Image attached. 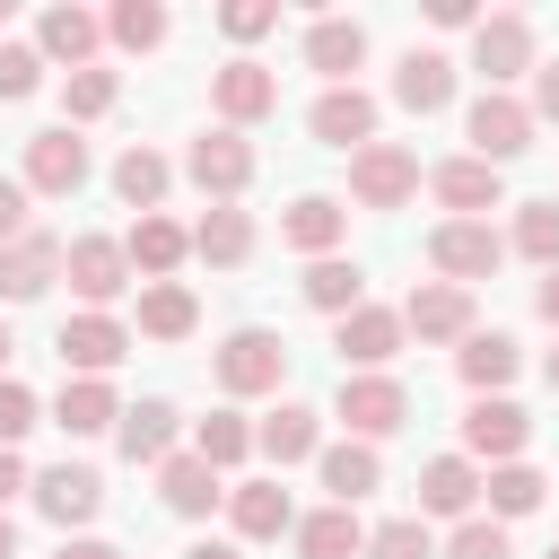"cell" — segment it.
Returning <instances> with one entry per match:
<instances>
[{"label": "cell", "mask_w": 559, "mask_h": 559, "mask_svg": "<svg viewBox=\"0 0 559 559\" xmlns=\"http://www.w3.org/2000/svg\"><path fill=\"white\" fill-rule=\"evenodd\" d=\"M332 419H341L358 445H376V437H393V428L411 419V384H402V376H341Z\"/></svg>", "instance_id": "1"}, {"label": "cell", "mask_w": 559, "mask_h": 559, "mask_svg": "<svg viewBox=\"0 0 559 559\" xmlns=\"http://www.w3.org/2000/svg\"><path fill=\"white\" fill-rule=\"evenodd\" d=\"M419 192V157L402 148V140H367L358 157H349V201L358 210H402Z\"/></svg>", "instance_id": "2"}, {"label": "cell", "mask_w": 559, "mask_h": 559, "mask_svg": "<svg viewBox=\"0 0 559 559\" xmlns=\"http://www.w3.org/2000/svg\"><path fill=\"white\" fill-rule=\"evenodd\" d=\"M280 376H288V349H280V332H262V323H245V332H227L218 341V393H280Z\"/></svg>", "instance_id": "3"}, {"label": "cell", "mask_w": 559, "mask_h": 559, "mask_svg": "<svg viewBox=\"0 0 559 559\" xmlns=\"http://www.w3.org/2000/svg\"><path fill=\"white\" fill-rule=\"evenodd\" d=\"M472 70L507 96V79H533V17L524 9H498V17H480L472 26Z\"/></svg>", "instance_id": "4"}, {"label": "cell", "mask_w": 559, "mask_h": 559, "mask_svg": "<svg viewBox=\"0 0 559 559\" xmlns=\"http://www.w3.org/2000/svg\"><path fill=\"white\" fill-rule=\"evenodd\" d=\"M428 262H437L454 288H472V280H489V271L507 262V236H498L489 218H445V227L428 236Z\"/></svg>", "instance_id": "5"}, {"label": "cell", "mask_w": 559, "mask_h": 559, "mask_svg": "<svg viewBox=\"0 0 559 559\" xmlns=\"http://www.w3.org/2000/svg\"><path fill=\"white\" fill-rule=\"evenodd\" d=\"M61 271H70V288H79L87 314H105V306L131 288V253H122L114 236H70V245H61Z\"/></svg>", "instance_id": "6"}, {"label": "cell", "mask_w": 559, "mask_h": 559, "mask_svg": "<svg viewBox=\"0 0 559 559\" xmlns=\"http://www.w3.org/2000/svg\"><path fill=\"white\" fill-rule=\"evenodd\" d=\"M472 157L480 166H507V157H524L533 148V105L524 96H498V87H480V105H472Z\"/></svg>", "instance_id": "7"}, {"label": "cell", "mask_w": 559, "mask_h": 559, "mask_svg": "<svg viewBox=\"0 0 559 559\" xmlns=\"http://www.w3.org/2000/svg\"><path fill=\"white\" fill-rule=\"evenodd\" d=\"M26 192H44V201H61V192H79L87 183V140L61 122V131H35L26 140V175H17Z\"/></svg>", "instance_id": "8"}, {"label": "cell", "mask_w": 559, "mask_h": 559, "mask_svg": "<svg viewBox=\"0 0 559 559\" xmlns=\"http://www.w3.org/2000/svg\"><path fill=\"white\" fill-rule=\"evenodd\" d=\"M524 437H533V419H524L507 393H480V402L463 411V454H480L489 472H498V463H515V454H524Z\"/></svg>", "instance_id": "9"}, {"label": "cell", "mask_w": 559, "mask_h": 559, "mask_svg": "<svg viewBox=\"0 0 559 559\" xmlns=\"http://www.w3.org/2000/svg\"><path fill=\"white\" fill-rule=\"evenodd\" d=\"M183 175H192L210 201H236V192L253 183V148H245V131H201L192 157H183Z\"/></svg>", "instance_id": "10"}, {"label": "cell", "mask_w": 559, "mask_h": 559, "mask_svg": "<svg viewBox=\"0 0 559 559\" xmlns=\"http://www.w3.org/2000/svg\"><path fill=\"white\" fill-rule=\"evenodd\" d=\"M52 349H61V367H70V376H114V367H122V349H131V332H122L114 314H70V323L52 332Z\"/></svg>", "instance_id": "11"}, {"label": "cell", "mask_w": 559, "mask_h": 559, "mask_svg": "<svg viewBox=\"0 0 559 559\" xmlns=\"http://www.w3.org/2000/svg\"><path fill=\"white\" fill-rule=\"evenodd\" d=\"M52 280H61V236H52V227H26L17 245H0V297H9V306L44 297Z\"/></svg>", "instance_id": "12"}, {"label": "cell", "mask_w": 559, "mask_h": 559, "mask_svg": "<svg viewBox=\"0 0 559 559\" xmlns=\"http://www.w3.org/2000/svg\"><path fill=\"white\" fill-rule=\"evenodd\" d=\"M306 131H314L323 148H349V157H358V148L376 140V96H367V87H323L314 114H306Z\"/></svg>", "instance_id": "13"}, {"label": "cell", "mask_w": 559, "mask_h": 559, "mask_svg": "<svg viewBox=\"0 0 559 559\" xmlns=\"http://www.w3.org/2000/svg\"><path fill=\"white\" fill-rule=\"evenodd\" d=\"M210 105H218L227 131H245V122H262V114L280 105V79H271L262 61H227V70L210 79Z\"/></svg>", "instance_id": "14"}, {"label": "cell", "mask_w": 559, "mask_h": 559, "mask_svg": "<svg viewBox=\"0 0 559 559\" xmlns=\"http://www.w3.org/2000/svg\"><path fill=\"white\" fill-rule=\"evenodd\" d=\"M402 332H419V341H472V288H454V280H428V288H411V306H402Z\"/></svg>", "instance_id": "15"}, {"label": "cell", "mask_w": 559, "mask_h": 559, "mask_svg": "<svg viewBox=\"0 0 559 559\" xmlns=\"http://www.w3.org/2000/svg\"><path fill=\"white\" fill-rule=\"evenodd\" d=\"M332 349H341V358H349L358 376H384V358L402 349V314H393V306H349V314H341V341H332Z\"/></svg>", "instance_id": "16"}, {"label": "cell", "mask_w": 559, "mask_h": 559, "mask_svg": "<svg viewBox=\"0 0 559 559\" xmlns=\"http://www.w3.org/2000/svg\"><path fill=\"white\" fill-rule=\"evenodd\" d=\"M35 507L70 533V524H87L96 507H105V480H96V463H52V472H35Z\"/></svg>", "instance_id": "17"}, {"label": "cell", "mask_w": 559, "mask_h": 559, "mask_svg": "<svg viewBox=\"0 0 559 559\" xmlns=\"http://www.w3.org/2000/svg\"><path fill=\"white\" fill-rule=\"evenodd\" d=\"M428 192L454 210V218H480V210H498L507 201V183H498V166H480V157H445L437 175H428Z\"/></svg>", "instance_id": "18"}, {"label": "cell", "mask_w": 559, "mask_h": 559, "mask_svg": "<svg viewBox=\"0 0 559 559\" xmlns=\"http://www.w3.org/2000/svg\"><path fill=\"white\" fill-rule=\"evenodd\" d=\"M480 507V472H472V454H437V463H419V515H472Z\"/></svg>", "instance_id": "19"}, {"label": "cell", "mask_w": 559, "mask_h": 559, "mask_svg": "<svg viewBox=\"0 0 559 559\" xmlns=\"http://www.w3.org/2000/svg\"><path fill=\"white\" fill-rule=\"evenodd\" d=\"M358 61H367V26H358V17H314V26H306V70H323L332 87H349Z\"/></svg>", "instance_id": "20"}, {"label": "cell", "mask_w": 559, "mask_h": 559, "mask_svg": "<svg viewBox=\"0 0 559 559\" xmlns=\"http://www.w3.org/2000/svg\"><path fill=\"white\" fill-rule=\"evenodd\" d=\"M393 105H402V114H445V105H454V61H445V52H402Z\"/></svg>", "instance_id": "21"}, {"label": "cell", "mask_w": 559, "mask_h": 559, "mask_svg": "<svg viewBox=\"0 0 559 559\" xmlns=\"http://www.w3.org/2000/svg\"><path fill=\"white\" fill-rule=\"evenodd\" d=\"M227 515H236L245 542H280V533L297 524V507H288L280 480H236V489H227Z\"/></svg>", "instance_id": "22"}, {"label": "cell", "mask_w": 559, "mask_h": 559, "mask_svg": "<svg viewBox=\"0 0 559 559\" xmlns=\"http://www.w3.org/2000/svg\"><path fill=\"white\" fill-rule=\"evenodd\" d=\"M96 44H105V26L87 9H44V26H35V52L70 61V70H96Z\"/></svg>", "instance_id": "23"}, {"label": "cell", "mask_w": 559, "mask_h": 559, "mask_svg": "<svg viewBox=\"0 0 559 559\" xmlns=\"http://www.w3.org/2000/svg\"><path fill=\"white\" fill-rule=\"evenodd\" d=\"M114 445H122V463H166L175 454V402H131L114 419Z\"/></svg>", "instance_id": "24"}, {"label": "cell", "mask_w": 559, "mask_h": 559, "mask_svg": "<svg viewBox=\"0 0 559 559\" xmlns=\"http://www.w3.org/2000/svg\"><path fill=\"white\" fill-rule=\"evenodd\" d=\"M253 445H262V454H271V463L288 472V463H306V454H323V419H314L306 402H280V411H271V419L253 428Z\"/></svg>", "instance_id": "25"}, {"label": "cell", "mask_w": 559, "mask_h": 559, "mask_svg": "<svg viewBox=\"0 0 559 559\" xmlns=\"http://www.w3.org/2000/svg\"><path fill=\"white\" fill-rule=\"evenodd\" d=\"M314 472H323V489H332V507H358L376 480H384V463H376V445H358V437H341V445H323L314 454Z\"/></svg>", "instance_id": "26"}, {"label": "cell", "mask_w": 559, "mask_h": 559, "mask_svg": "<svg viewBox=\"0 0 559 559\" xmlns=\"http://www.w3.org/2000/svg\"><path fill=\"white\" fill-rule=\"evenodd\" d=\"M288 533H297V550H306V559H358V550H367L358 507H314V515H297Z\"/></svg>", "instance_id": "27"}, {"label": "cell", "mask_w": 559, "mask_h": 559, "mask_svg": "<svg viewBox=\"0 0 559 559\" xmlns=\"http://www.w3.org/2000/svg\"><path fill=\"white\" fill-rule=\"evenodd\" d=\"M280 236H288L297 253H314V262H323V253H332V245L349 236V210H341L332 192H306V201H297V210L280 218Z\"/></svg>", "instance_id": "28"}, {"label": "cell", "mask_w": 559, "mask_h": 559, "mask_svg": "<svg viewBox=\"0 0 559 559\" xmlns=\"http://www.w3.org/2000/svg\"><path fill=\"white\" fill-rule=\"evenodd\" d=\"M122 253H131V271H148V280H175V262L192 253V236H183L166 210H148V218L122 236Z\"/></svg>", "instance_id": "29"}, {"label": "cell", "mask_w": 559, "mask_h": 559, "mask_svg": "<svg viewBox=\"0 0 559 559\" xmlns=\"http://www.w3.org/2000/svg\"><path fill=\"white\" fill-rule=\"evenodd\" d=\"M297 288H306V306H314V314H332V323H341L349 306H367V271H358V262H341V253L306 262V280H297Z\"/></svg>", "instance_id": "30"}, {"label": "cell", "mask_w": 559, "mask_h": 559, "mask_svg": "<svg viewBox=\"0 0 559 559\" xmlns=\"http://www.w3.org/2000/svg\"><path fill=\"white\" fill-rule=\"evenodd\" d=\"M52 419H61L70 437H105V428L122 419V402H114V384H105V376H70V384H61V402H52Z\"/></svg>", "instance_id": "31"}, {"label": "cell", "mask_w": 559, "mask_h": 559, "mask_svg": "<svg viewBox=\"0 0 559 559\" xmlns=\"http://www.w3.org/2000/svg\"><path fill=\"white\" fill-rule=\"evenodd\" d=\"M157 498H166L175 515H210L227 489H218V472H210L201 454H166V463H157Z\"/></svg>", "instance_id": "32"}, {"label": "cell", "mask_w": 559, "mask_h": 559, "mask_svg": "<svg viewBox=\"0 0 559 559\" xmlns=\"http://www.w3.org/2000/svg\"><path fill=\"white\" fill-rule=\"evenodd\" d=\"M192 253H201V262H218V271H236V262L253 253V218H245L236 201H210V218L192 227Z\"/></svg>", "instance_id": "33"}, {"label": "cell", "mask_w": 559, "mask_h": 559, "mask_svg": "<svg viewBox=\"0 0 559 559\" xmlns=\"http://www.w3.org/2000/svg\"><path fill=\"white\" fill-rule=\"evenodd\" d=\"M192 323H201V306H192L183 280H148V288H140V332H148V341H183Z\"/></svg>", "instance_id": "34"}, {"label": "cell", "mask_w": 559, "mask_h": 559, "mask_svg": "<svg viewBox=\"0 0 559 559\" xmlns=\"http://www.w3.org/2000/svg\"><path fill=\"white\" fill-rule=\"evenodd\" d=\"M454 367H463V384H472V393H498V384L524 367V349H515L507 332H472V341L454 349Z\"/></svg>", "instance_id": "35"}, {"label": "cell", "mask_w": 559, "mask_h": 559, "mask_svg": "<svg viewBox=\"0 0 559 559\" xmlns=\"http://www.w3.org/2000/svg\"><path fill=\"white\" fill-rule=\"evenodd\" d=\"M166 183H175V166H166L157 148H122V157H114V192H122V201H131L140 218H148V210L166 201Z\"/></svg>", "instance_id": "36"}, {"label": "cell", "mask_w": 559, "mask_h": 559, "mask_svg": "<svg viewBox=\"0 0 559 559\" xmlns=\"http://www.w3.org/2000/svg\"><path fill=\"white\" fill-rule=\"evenodd\" d=\"M542 489H550V480H542L533 463H498V472L480 480V498H489V515H498V524H507V515H533V507H542Z\"/></svg>", "instance_id": "37"}, {"label": "cell", "mask_w": 559, "mask_h": 559, "mask_svg": "<svg viewBox=\"0 0 559 559\" xmlns=\"http://www.w3.org/2000/svg\"><path fill=\"white\" fill-rule=\"evenodd\" d=\"M192 454H201L210 472H227V463H245V454H253V428H245L236 411H210V419L192 428Z\"/></svg>", "instance_id": "38"}, {"label": "cell", "mask_w": 559, "mask_h": 559, "mask_svg": "<svg viewBox=\"0 0 559 559\" xmlns=\"http://www.w3.org/2000/svg\"><path fill=\"white\" fill-rule=\"evenodd\" d=\"M515 253L542 262V271H559V201H524L515 210Z\"/></svg>", "instance_id": "39"}, {"label": "cell", "mask_w": 559, "mask_h": 559, "mask_svg": "<svg viewBox=\"0 0 559 559\" xmlns=\"http://www.w3.org/2000/svg\"><path fill=\"white\" fill-rule=\"evenodd\" d=\"M105 35H114L122 52H157V44H166V9H157V0H122V9L105 17Z\"/></svg>", "instance_id": "40"}, {"label": "cell", "mask_w": 559, "mask_h": 559, "mask_svg": "<svg viewBox=\"0 0 559 559\" xmlns=\"http://www.w3.org/2000/svg\"><path fill=\"white\" fill-rule=\"evenodd\" d=\"M114 96H122V79H114V70H70V79H61V114H70V122L114 114Z\"/></svg>", "instance_id": "41"}, {"label": "cell", "mask_w": 559, "mask_h": 559, "mask_svg": "<svg viewBox=\"0 0 559 559\" xmlns=\"http://www.w3.org/2000/svg\"><path fill=\"white\" fill-rule=\"evenodd\" d=\"M367 559H437L428 515H393V524H376V533H367Z\"/></svg>", "instance_id": "42"}, {"label": "cell", "mask_w": 559, "mask_h": 559, "mask_svg": "<svg viewBox=\"0 0 559 559\" xmlns=\"http://www.w3.org/2000/svg\"><path fill=\"white\" fill-rule=\"evenodd\" d=\"M445 559H515V550H507V524L498 515H463L454 542H445Z\"/></svg>", "instance_id": "43"}, {"label": "cell", "mask_w": 559, "mask_h": 559, "mask_svg": "<svg viewBox=\"0 0 559 559\" xmlns=\"http://www.w3.org/2000/svg\"><path fill=\"white\" fill-rule=\"evenodd\" d=\"M218 26H227L236 44H262V35L280 26V0H227V9H218Z\"/></svg>", "instance_id": "44"}, {"label": "cell", "mask_w": 559, "mask_h": 559, "mask_svg": "<svg viewBox=\"0 0 559 559\" xmlns=\"http://www.w3.org/2000/svg\"><path fill=\"white\" fill-rule=\"evenodd\" d=\"M35 79H44V52L35 44H0V96L17 105V96H35Z\"/></svg>", "instance_id": "45"}, {"label": "cell", "mask_w": 559, "mask_h": 559, "mask_svg": "<svg viewBox=\"0 0 559 559\" xmlns=\"http://www.w3.org/2000/svg\"><path fill=\"white\" fill-rule=\"evenodd\" d=\"M26 428H35V393H26L17 376H0V445H17Z\"/></svg>", "instance_id": "46"}, {"label": "cell", "mask_w": 559, "mask_h": 559, "mask_svg": "<svg viewBox=\"0 0 559 559\" xmlns=\"http://www.w3.org/2000/svg\"><path fill=\"white\" fill-rule=\"evenodd\" d=\"M26 201H35V192H26L17 175H0V245H17V236H26Z\"/></svg>", "instance_id": "47"}, {"label": "cell", "mask_w": 559, "mask_h": 559, "mask_svg": "<svg viewBox=\"0 0 559 559\" xmlns=\"http://www.w3.org/2000/svg\"><path fill=\"white\" fill-rule=\"evenodd\" d=\"M533 122H559V61H533Z\"/></svg>", "instance_id": "48"}, {"label": "cell", "mask_w": 559, "mask_h": 559, "mask_svg": "<svg viewBox=\"0 0 559 559\" xmlns=\"http://www.w3.org/2000/svg\"><path fill=\"white\" fill-rule=\"evenodd\" d=\"M428 17H437V26H480V9H472V0H428Z\"/></svg>", "instance_id": "49"}, {"label": "cell", "mask_w": 559, "mask_h": 559, "mask_svg": "<svg viewBox=\"0 0 559 559\" xmlns=\"http://www.w3.org/2000/svg\"><path fill=\"white\" fill-rule=\"evenodd\" d=\"M26 489V463H17V445H0V507Z\"/></svg>", "instance_id": "50"}, {"label": "cell", "mask_w": 559, "mask_h": 559, "mask_svg": "<svg viewBox=\"0 0 559 559\" xmlns=\"http://www.w3.org/2000/svg\"><path fill=\"white\" fill-rule=\"evenodd\" d=\"M52 559H122V550H114V542H87V533H79V542H61Z\"/></svg>", "instance_id": "51"}, {"label": "cell", "mask_w": 559, "mask_h": 559, "mask_svg": "<svg viewBox=\"0 0 559 559\" xmlns=\"http://www.w3.org/2000/svg\"><path fill=\"white\" fill-rule=\"evenodd\" d=\"M533 306H542V323H559V271H542V288H533Z\"/></svg>", "instance_id": "52"}, {"label": "cell", "mask_w": 559, "mask_h": 559, "mask_svg": "<svg viewBox=\"0 0 559 559\" xmlns=\"http://www.w3.org/2000/svg\"><path fill=\"white\" fill-rule=\"evenodd\" d=\"M183 559H245V550H236V542H192Z\"/></svg>", "instance_id": "53"}, {"label": "cell", "mask_w": 559, "mask_h": 559, "mask_svg": "<svg viewBox=\"0 0 559 559\" xmlns=\"http://www.w3.org/2000/svg\"><path fill=\"white\" fill-rule=\"evenodd\" d=\"M9 550H17V524H9V515H0V559H9Z\"/></svg>", "instance_id": "54"}, {"label": "cell", "mask_w": 559, "mask_h": 559, "mask_svg": "<svg viewBox=\"0 0 559 559\" xmlns=\"http://www.w3.org/2000/svg\"><path fill=\"white\" fill-rule=\"evenodd\" d=\"M9 349H17V341H9V323H0V367H9Z\"/></svg>", "instance_id": "55"}, {"label": "cell", "mask_w": 559, "mask_h": 559, "mask_svg": "<svg viewBox=\"0 0 559 559\" xmlns=\"http://www.w3.org/2000/svg\"><path fill=\"white\" fill-rule=\"evenodd\" d=\"M550 393H559V349H550Z\"/></svg>", "instance_id": "56"}, {"label": "cell", "mask_w": 559, "mask_h": 559, "mask_svg": "<svg viewBox=\"0 0 559 559\" xmlns=\"http://www.w3.org/2000/svg\"><path fill=\"white\" fill-rule=\"evenodd\" d=\"M542 559H559V542H550V550H542Z\"/></svg>", "instance_id": "57"}]
</instances>
